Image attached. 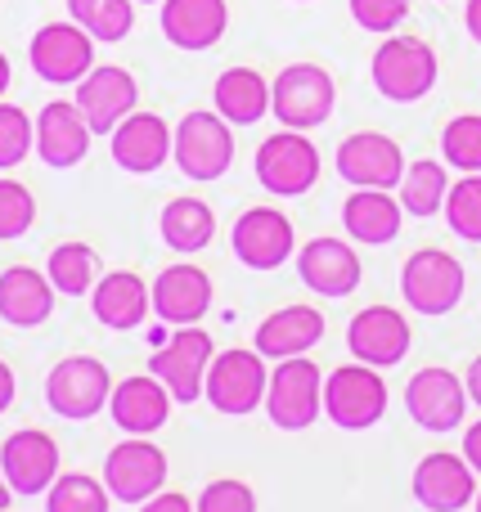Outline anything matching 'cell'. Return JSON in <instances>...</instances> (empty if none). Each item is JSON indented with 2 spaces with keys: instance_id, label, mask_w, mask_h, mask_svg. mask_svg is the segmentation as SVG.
Listing matches in <instances>:
<instances>
[{
  "instance_id": "obj_47",
  "label": "cell",
  "mask_w": 481,
  "mask_h": 512,
  "mask_svg": "<svg viewBox=\"0 0 481 512\" xmlns=\"http://www.w3.org/2000/svg\"><path fill=\"white\" fill-rule=\"evenodd\" d=\"M9 77H14V72H9V59H5V54H0V95H5V90H9Z\"/></svg>"
},
{
  "instance_id": "obj_1",
  "label": "cell",
  "mask_w": 481,
  "mask_h": 512,
  "mask_svg": "<svg viewBox=\"0 0 481 512\" xmlns=\"http://www.w3.org/2000/svg\"><path fill=\"white\" fill-rule=\"evenodd\" d=\"M437 50L419 36H387L383 45L369 59V77H374V90L392 104H419L432 86H437Z\"/></svg>"
},
{
  "instance_id": "obj_49",
  "label": "cell",
  "mask_w": 481,
  "mask_h": 512,
  "mask_svg": "<svg viewBox=\"0 0 481 512\" xmlns=\"http://www.w3.org/2000/svg\"><path fill=\"white\" fill-rule=\"evenodd\" d=\"M473 512H481V490H477V499H473Z\"/></svg>"
},
{
  "instance_id": "obj_8",
  "label": "cell",
  "mask_w": 481,
  "mask_h": 512,
  "mask_svg": "<svg viewBox=\"0 0 481 512\" xmlns=\"http://www.w3.org/2000/svg\"><path fill=\"white\" fill-rule=\"evenodd\" d=\"M234 162V131L221 113L212 108H194V113L180 117L176 126V167L189 180L207 185V180H221Z\"/></svg>"
},
{
  "instance_id": "obj_30",
  "label": "cell",
  "mask_w": 481,
  "mask_h": 512,
  "mask_svg": "<svg viewBox=\"0 0 481 512\" xmlns=\"http://www.w3.org/2000/svg\"><path fill=\"white\" fill-rule=\"evenodd\" d=\"M212 104L230 126H257L270 113V81L257 68H225L212 86Z\"/></svg>"
},
{
  "instance_id": "obj_23",
  "label": "cell",
  "mask_w": 481,
  "mask_h": 512,
  "mask_svg": "<svg viewBox=\"0 0 481 512\" xmlns=\"http://www.w3.org/2000/svg\"><path fill=\"white\" fill-rule=\"evenodd\" d=\"M162 36H167L176 50L203 54L212 50L216 41L230 27V5L225 0H162Z\"/></svg>"
},
{
  "instance_id": "obj_21",
  "label": "cell",
  "mask_w": 481,
  "mask_h": 512,
  "mask_svg": "<svg viewBox=\"0 0 481 512\" xmlns=\"http://www.w3.org/2000/svg\"><path fill=\"white\" fill-rule=\"evenodd\" d=\"M297 274H302V283L311 292L338 301V297H351V292L360 288L365 265H360V256L347 239H311L302 252H297Z\"/></svg>"
},
{
  "instance_id": "obj_32",
  "label": "cell",
  "mask_w": 481,
  "mask_h": 512,
  "mask_svg": "<svg viewBox=\"0 0 481 512\" xmlns=\"http://www.w3.org/2000/svg\"><path fill=\"white\" fill-rule=\"evenodd\" d=\"M446 194H450V176H446V162H432V158H419L405 167L401 176V207L410 216H437L446 212Z\"/></svg>"
},
{
  "instance_id": "obj_45",
  "label": "cell",
  "mask_w": 481,
  "mask_h": 512,
  "mask_svg": "<svg viewBox=\"0 0 481 512\" xmlns=\"http://www.w3.org/2000/svg\"><path fill=\"white\" fill-rule=\"evenodd\" d=\"M464 387H468V400L481 409V355L473 364H468V373H464Z\"/></svg>"
},
{
  "instance_id": "obj_26",
  "label": "cell",
  "mask_w": 481,
  "mask_h": 512,
  "mask_svg": "<svg viewBox=\"0 0 481 512\" xmlns=\"http://www.w3.org/2000/svg\"><path fill=\"white\" fill-rule=\"evenodd\" d=\"M108 414H113V423L122 427L126 436H149L167 423L171 391L162 387L153 373H144V378H126V382H117L113 396H108Z\"/></svg>"
},
{
  "instance_id": "obj_17",
  "label": "cell",
  "mask_w": 481,
  "mask_h": 512,
  "mask_svg": "<svg viewBox=\"0 0 481 512\" xmlns=\"http://www.w3.org/2000/svg\"><path fill=\"white\" fill-rule=\"evenodd\" d=\"M410 319L396 306H365L356 319L347 324V346L360 364H374V369H392L410 355Z\"/></svg>"
},
{
  "instance_id": "obj_33",
  "label": "cell",
  "mask_w": 481,
  "mask_h": 512,
  "mask_svg": "<svg viewBox=\"0 0 481 512\" xmlns=\"http://www.w3.org/2000/svg\"><path fill=\"white\" fill-rule=\"evenodd\" d=\"M45 274H50V283L63 297H86L99 283V256L90 243H59L50 252V261H45Z\"/></svg>"
},
{
  "instance_id": "obj_10",
  "label": "cell",
  "mask_w": 481,
  "mask_h": 512,
  "mask_svg": "<svg viewBox=\"0 0 481 512\" xmlns=\"http://www.w3.org/2000/svg\"><path fill=\"white\" fill-rule=\"evenodd\" d=\"M464 265L441 248H419L401 265V297L419 315H450L464 301Z\"/></svg>"
},
{
  "instance_id": "obj_3",
  "label": "cell",
  "mask_w": 481,
  "mask_h": 512,
  "mask_svg": "<svg viewBox=\"0 0 481 512\" xmlns=\"http://www.w3.org/2000/svg\"><path fill=\"white\" fill-rule=\"evenodd\" d=\"M324 414L342 432H369L387 414V382L374 364H342L324 378Z\"/></svg>"
},
{
  "instance_id": "obj_13",
  "label": "cell",
  "mask_w": 481,
  "mask_h": 512,
  "mask_svg": "<svg viewBox=\"0 0 481 512\" xmlns=\"http://www.w3.org/2000/svg\"><path fill=\"white\" fill-rule=\"evenodd\" d=\"M338 176L347 180L351 189H392L401 185L405 176V153L392 135L383 131H356L338 144V158H333Z\"/></svg>"
},
{
  "instance_id": "obj_18",
  "label": "cell",
  "mask_w": 481,
  "mask_h": 512,
  "mask_svg": "<svg viewBox=\"0 0 481 512\" xmlns=\"http://www.w3.org/2000/svg\"><path fill=\"white\" fill-rule=\"evenodd\" d=\"M410 490L428 512H464L477 499V472L464 454L437 450L414 468Z\"/></svg>"
},
{
  "instance_id": "obj_2",
  "label": "cell",
  "mask_w": 481,
  "mask_h": 512,
  "mask_svg": "<svg viewBox=\"0 0 481 512\" xmlns=\"http://www.w3.org/2000/svg\"><path fill=\"white\" fill-rule=\"evenodd\" d=\"M338 104V86H333L329 68L320 63H288L275 81H270V113L288 131H311L333 117Z\"/></svg>"
},
{
  "instance_id": "obj_41",
  "label": "cell",
  "mask_w": 481,
  "mask_h": 512,
  "mask_svg": "<svg viewBox=\"0 0 481 512\" xmlns=\"http://www.w3.org/2000/svg\"><path fill=\"white\" fill-rule=\"evenodd\" d=\"M194 508L198 512H257V495H252V486H243V481L221 477L198 495Z\"/></svg>"
},
{
  "instance_id": "obj_19",
  "label": "cell",
  "mask_w": 481,
  "mask_h": 512,
  "mask_svg": "<svg viewBox=\"0 0 481 512\" xmlns=\"http://www.w3.org/2000/svg\"><path fill=\"white\" fill-rule=\"evenodd\" d=\"M135 104H140V86H135V77L126 68H117V63L90 68L86 77L77 81V108L86 113L95 135H113L117 122L135 113Z\"/></svg>"
},
{
  "instance_id": "obj_28",
  "label": "cell",
  "mask_w": 481,
  "mask_h": 512,
  "mask_svg": "<svg viewBox=\"0 0 481 512\" xmlns=\"http://www.w3.org/2000/svg\"><path fill=\"white\" fill-rule=\"evenodd\" d=\"M324 337V315L315 306H284L275 315H266L257 324V351L266 360H288V355H306L311 346H320Z\"/></svg>"
},
{
  "instance_id": "obj_38",
  "label": "cell",
  "mask_w": 481,
  "mask_h": 512,
  "mask_svg": "<svg viewBox=\"0 0 481 512\" xmlns=\"http://www.w3.org/2000/svg\"><path fill=\"white\" fill-rule=\"evenodd\" d=\"M36 221V198L18 180H0V243L23 239Z\"/></svg>"
},
{
  "instance_id": "obj_22",
  "label": "cell",
  "mask_w": 481,
  "mask_h": 512,
  "mask_svg": "<svg viewBox=\"0 0 481 512\" xmlns=\"http://www.w3.org/2000/svg\"><path fill=\"white\" fill-rule=\"evenodd\" d=\"M90 122L86 113L77 108V99H54L36 113V158L45 167H77L81 158L90 153Z\"/></svg>"
},
{
  "instance_id": "obj_27",
  "label": "cell",
  "mask_w": 481,
  "mask_h": 512,
  "mask_svg": "<svg viewBox=\"0 0 481 512\" xmlns=\"http://www.w3.org/2000/svg\"><path fill=\"white\" fill-rule=\"evenodd\" d=\"M54 283L50 274L32 270V265H9L0 274V319L14 328H36L50 319L54 310Z\"/></svg>"
},
{
  "instance_id": "obj_36",
  "label": "cell",
  "mask_w": 481,
  "mask_h": 512,
  "mask_svg": "<svg viewBox=\"0 0 481 512\" xmlns=\"http://www.w3.org/2000/svg\"><path fill=\"white\" fill-rule=\"evenodd\" d=\"M441 158L455 171H464V176L481 171V117L477 113L455 117V122L441 131Z\"/></svg>"
},
{
  "instance_id": "obj_31",
  "label": "cell",
  "mask_w": 481,
  "mask_h": 512,
  "mask_svg": "<svg viewBox=\"0 0 481 512\" xmlns=\"http://www.w3.org/2000/svg\"><path fill=\"white\" fill-rule=\"evenodd\" d=\"M158 234L167 248L176 252H203L207 243H212L216 234V216L212 207L203 203V198H171L167 207H162V221H158Z\"/></svg>"
},
{
  "instance_id": "obj_42",
  "label": "cell",
  "mask_w": 481,
  "mask_h": 512,
  "mask_svg": "<svg viewBox=\"0 0 481 512\" xmlns=\"http://www.w3.org/2000/svg\"><path fill=\"white\" fill-rule=\"evenodd\" d=\"M140 512H198V508L189 504L180 490H162V495H153L149 504H140Z\"/></svg>"
},
{
  "instance_id": "obj_39",
  "label": "cell",
  "mask_w": 481,
  "mask_h": 512,
  "mask_svg": "<svg viewBox=\"0 0 481 512\" xmlns=\"http://www.w3.org/2000/svg\"><path fill=\"white\" fill-rule=\"evenodd\" d=\"M36 131L27 122V113L18 104H0V171L18 167V162L32 153Z\"/></svg>"
},
{
  "instance_id": "obj_12",
  "label": "cell",
  "mask_w": 481,
  "mask_h": 512,
  "mask_svg": "<svg viewBox=\"0 0 481 512\" xmlns=\"http://www.w3.org/2000/svg\"><path fill=\"white\" fill-rule=\"evenodd\" d=\"M104 486L113 499H122V504H149L153 495H162V486H167V454L158 450L153 441H144V436H131V441L113 445L104 459Z\"/></svg>"
},
{
  "instance_id": "obj_20",
  "label": "cell",
  "mask_w": 481,
  "mask_h": 512,
  "mask_svg": "<svg viewBox=\"0 0 481 512\" xmlns=\"http://www.w3.org/2000/svg\"><path fill=\"white\" fill-rule=\"evenodd\" d=\"M108 149H113V162L122 171H131V176H153V171L176 153V135H171V126L162 122L158 113H131L117 122Z\"/></svg>"
},
{
  "instance_id": "obj_7",
  "label": "cell",
  "mask_w": 481,
  "mask_h": 512,
  "mask_svg": "<svg viewBox=\"0 0 481 512\" xmlns=\"http://www.w3.org/2000/svg\"><path fill=\"white\" fill-rule=\"evenodd\" d=\"M108 396H113V373L95 355H68L45 378V405L59 418H68V423L95 418L108 405Z\"/></svg>"
},
{
  "instance_id": "obj_14",
  "label": "cell",
  "mask_w": 481,
  "mask_h": 512,
  "mask_svg": "<svg viewBox=\"0 0 481 512\" xmlns=\"http://www.w3.org/2000/svg\"><path fill=\"white\" fill-rule=\"evenodd\" d=\"M405 409L410 418L423 427V432H455L468 414V387L459 373L441 369V364H428L410 378L405 387Z\"/></svg>"
},
{
  "instance_id": "obj_15",
  "label": "cell",
  "mask_w": 481,
  "mask_h": 512,
  "mask_svg": "<svg viewBox=\"0 0 481 512\" xmlns=\"http://www.w3.org/2000/svg\"><path fill=\"white\" fill-rule=\"evenodd\" d=\"M230 248L248 270H279L297 248L293 221L279 207H248L230 230Z\"/></svg>"
},
{
  "instance_id": "obj_29",
  "label": "cell",
  "mask_w": 481,
  "mask_h": 512,
  "mask_svg": "<svg viewBox=\"0 0 481 512\" xmlns=\"http://www.w3.org/2000/svg\"><path fill=\"white\" fill-rule=\"evenodd\" d=\"M401 198H392V189H356V194L342 203V230L356 243L369 248H383L401 234Z\"/></svg>"
},
{
  "instance_id": "obj_50",
  "label": "cell",
  "mask_w": 481,
  "mask_h": 512,
  "mask_svg": "<svg viewBox=\"0 0 481 512\" xmlns=\"http://www.w3.org/2000/svg\"><path fill=\"white\" fill-rule=\"evenodd\" d=\"M140 5H162V0H140Z\"/></svg>"
},
{
  "instance_id": "obj_4",
  "label": "cell",
  "mask_w": 481,
  "mask_h": 512,
  "mask_svg": "<svg viewBox=\"0 0 481 512\" xmlns=\"http://www.w3.org/2000/svg\"><path fill=\"white\" fill-rule=\"evenodd\" d=\"M257 180L266 194L275 198H302L320 180V149L306 140V131H275L261 140L257 149Z\"/></svg>"
},
{
  "instance_id": "obj_46",
  "label": "cell",
  "mask_w": 481,
  "mask_h": 512,
  "mask_svg": "<svg viewBox=\"0 0 481 512\" xmlns=\"http://www.w3.org/2000/svg\"><path fill=\"white\" fill-rule=\"evenodd\" d=\"M464 27H468V36L481 45V0H468L464 5Z\"/></svg>"
},
{
  "instance_id": "obj_35",
  "label": "cell",
  "mask_w": 481,
  "mask_h": 512,
  "mask_svg": "<svg viewBox=\"0 0 481 512\" xmlns=\"http://www.w3.org/2000/svg\"><path fill=\"white\" fill-rule=\"evenodd\" d=\"M108 486H99L90 472H63L45 490V512H108Z\"/></svg>"
},
{
  "instance_id": "obj_43",
  "label": "cell",
  "mask_w": 481,
  "mask_h": 512,
  "mask_svg": "<svg viewBox=\"0 0 481 512\" xmlns=\"http://www.w3.org/2000/svg\"><path fill=\"white\" fill-rule=\"evenodd\" d=\"M464 459L473 463V472L481 477V418H477V423L464 432Z\"/></svg>"
},
{
  "instance_id": "obj_6",
  "label": "cell",
  "mask_w": 481,
  "mask_h": 512,
  "mask_svg": "<svg viewBox=\"0 0 481 512\" xmlns=\"http://www.w3.org/2000/svg\"><path fill=\"white\" fill-rule=\"evenodd\" d=\"M266 414L279 432H306L324 414V378L306 355H288L270 373L266 387Z\"/></svg>"
},
{
  "instance_id": "obj_34",
  "label": "cell",
  "mask_w": 481,
  "mask_h": 512,
  "mask_svg": "<svg viewBox=\"0 0 481 512\" xmlns=\"http://www.w3.org/2000/svg\"><path fill=\"white\" fill-rule=\"evenodd\" d=\"M68 14L86 27L95 41L117 45L135 27V0H68Z\"/></svg>"
},
{
  "instance_id": "obj_24",
  "label": "cell",
  "mask_w": 481,
  "mask_h": 512,
  "mask_svg": "<svg viewBox=\"0 0 481 512\" xmlns=\"http://www.w3.org/2000/svg\"><path fill=\"white\" fill-rule=\"evenodd\" d=\"M212 310V279L198 265H171L153 279V315L171 328L198 324V319Z\"/></svg>"
},
{
  "instance_id": "obj_48",
  "label": "cell",
  "mask_w": 481,
  "mask_h": 512,
  "mask_svg": "<svg viewBox=\"0 0 481 512\" xmlns=\"http://www.w3.org/2000/svg\"><path fill=\"white\" fill-rule=\"evenodd\" d=\"M9 495H14V490H9V481H5V468H0V512L9 508Z\"/></svg>"
},
{
  "instance_id": "obj_9",
  "label": "cell",
  "mask_w": 481,
  "mask_h": 512,
  "mask_svg": "<svg viewBox=\"0 0 481 512\" xmlns=\"http://www.w3.org/2000/svg\"><path fill=\"white\" fill-rule=\"evenodd\" d=\"M266 387H270V373H266V355L261 351H221L207 369V405L216 414H230V418H243L252 414L257 405H266Z\"/></svg>"
},
{
  "instance_id": "obj_37",
  "label": "cell",
  "mask_w": 481,
  "mask_h": 512,
  "mask_svg": "<svg viewBox=\"0 0 481 512\" xmlns=\"http://www.w3.org/2000/svg\"><path fill=\"white\" fill-rule=\"evenodd\" d=\"M446 221L459 239L481 243V171L464 176L459 185H450L446 194Z\"/></svg>"
},
{
  "instance_id": "obj_40",
  "label": "cell",
  "mask_w": 481,
  "mask_h": 512,
  "mask_svg": "<svg viewBox=\"0 0 481 512\" xmlns=\"http://www.w3.org/2000/svg\"><path fill=\"white\" fill-rule=\"evenodd\" d=\"M347 5H351V18L374 36H392L410 18V0H347Z\"/></svg>"
},
{
  "instance_id": "obj_25",
  "label": "cell",
  "mask_w": 481,
  "mask_h": 512,
  "mask_svg": "<svg viewBox=\"0 0 481 512\" xmlns=\"http://www.w3.org/2000/svg\"><path fill=\"white\" fill-rule=\"evenodd\" d=\"M90 310L104 328L113 333H131L149 319L153 310V288L140 279L135 270H113V274H99L95 292H90Z\"/></svg>"
},
{
  "instance_id": "obj_11",
  "label": "cell",
  "mask_w": 481,
  "mask_h": 512,
  "mask_svg": "<svg viewBox=\"0 0 481 512\" xmlns=\"http://www.w3.org/2000/svg\"><path fill=\"white\" fill-rule=\"evenodd\" d=\"M32 72L50 86H77L95 68V36L72 18V23H45L27 45Z\"/></svg>"
},
{
  "instance_id": "obj_44",
  "label": "cell",
  "mask_w": 481,
  "mask_h": 512,
  "mask_svg": "<svg viewBox=\"0 0 481 512\" xmlns=\"http://www.w3.org/2000/svg\"><path fill=\"white\" fill-rule=\"evenodd\" d=\"M14 369H9V364L5 360H0V414H5V409L9 405H14Z\"/></svg>"
},
{
  "instance_id": "obj_5",
  "label": "cell",
  "mask_w": 481,
  "mask_h": 512,
  "mask_svg": "<svg viewBox=\"0 0 481 512\" xmlns=\"http://www.w3.org/2000/svg\"><path fill=\"white\" fill-rule=\"evenodd\" d=\"M212 360H216L212 337H207L203 328L185 324V328H176V337H167V342L149 355V373L171 391L176 405H194L207 391V369H212Z\"/></svg>"
},
{
  "instance_id": "obj_16",
  "label": "cell",
  "mask_w": 481,
  "mask_h": 512,
  "mask_svg": "<svg viewBox=\"0 0 481 512\" xmlns=\"http://www.w3.org/2000/svg\"><path fill=\"white\" fill-rule=\"evenodd\" d=\"M0 468H5V481L14 495H27V499L45 495L54 486V477H59V445L41 427H23V432L5 436Z\"/></svg>"
}]
</instances>
